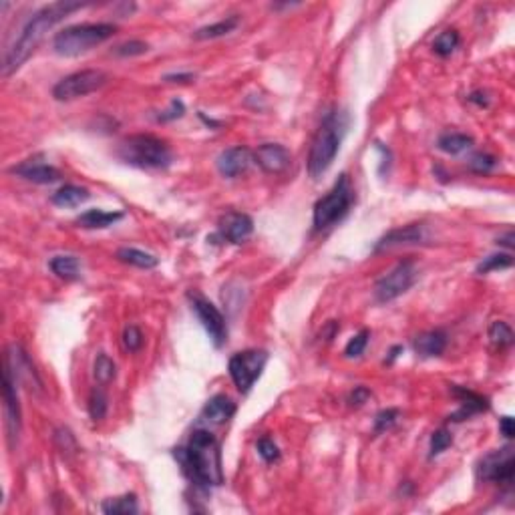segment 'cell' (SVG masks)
I'll list each match as a JSON object with an SVG mask.
<instances>
[{
  "instance_id": "cell-1",
  "label": "cell",
  "mask_w": 515,
  "mask_h": 515,
  "mask_svg": "<svg viewBox=\"0 0 515 515\" xmlns=\"http://www.w3.org/2000/svg\"><path fill=\"white\" fill-rule=\"evenodd\" d=\"M83 2H70V0H60V2H53L43 6L41 11H36L31 21L24 24L23 33L16 38V43L12 45L2 59V77H11L14 70H18L28 57L35 53L38 45L45 41L47 33L59 24L65 16H69L70 12L81 11Z\"/></svg>"
},
{
  "instance_id": "cell-2",
  "label": "cell",
  "mask_w": 515,
  "mask_h": 515,
  "mask_svg": "<svg viewBox=\"0 0 515 515\" xmlns=\"http://www.w3.org/2000/svg\"><path fill=\"white\" fill-rule=\"evenodd\" d=\"M184 473L201 489H210L222 483V459L216 437L206 429H196L189 437L188 447L174 449Z\"/></svg>"
},
{
  "instance_id": "cell-3",
  "label": "cell",
  "mask_w": 515,
  "mask_h": 515,
  "mask_svg": "<svg viewBox=\"0 0 515 515\" xmlns=\"http://www.w3.org/2000/svg\"><path fill=\"white\" fill-rule=\"evenodd\" d=\"M346 127H349V117L344 111L334 109L324 115L317 135H314V141H312L310 155H308V174L314 179L326 174L330 165L334 164Z\"/></svg>"
},
{
  "instance_id": "cell-4",
  "label": "cell",
  "mask_w": 515,
  "mask_h": 515,
  "mask_svg": "<svg viewBox=\"0 0 515 515\" xmlns=\"http://www.w3.org/2000/svg\"><path fill=\"white\" fill-rule=\"evenodd\" d=\"M117 157L139 169H167L174 153L164 139L155 135H131L119 143Z\"/></svg>"
},
{
  "instance_id": "cell-5",
  "label": "cell",
  "mask_w": 515,
  "mask_h": 515,
  "mask_svg": "<svg viewBox=\"0 0 515 515\" xmlns=\"http://www.w3.org/2000/svg\"><path fill=\"white\" fill-rule=\"evenodd\" d=\"M117 26L111 23H83L63 28L53 38V48L60 57H79L91 48L103 45L115 35Z\"/></svg>"
},
{
  "instance_id": "cell-6",
  "label": "cell",
  "mask_w": 515,
  "mask_h": 515,
  "mask_svg": "<svg viewBox=\"0 0 515 515\" xmlns=\"http://www.w3.org/2000/svg\"><path fill=\"white\" fill-rule=\"evenodd\" d=\"M354 191H352L349 176H340L339 181L332 186L324 198H320L314 206V230L322 232L330 225L340 222L352 206Z\"/></svg>"
},
{
  "instance_id": "cell-7",
  "label": "cell",
  "mask_w": 515,
  "mask_h": 515,
  "mask_svg": "<svg viewBox=\"0 0 515 515\" xmlns=\"http://www.w3.org/2000/svg\"><path fill=\"white\" fill-rule=\"evenodd\" d=\"M107 83V75L103 70L97 69H85L77 70L69 77L60 79L55 87H53V97L57 101H75L87 95L95 93L97 89H101Z\"/></svg>"
},
{
  "instance_id": "cell-8",
  "label": "cell",
  "mask_w": 515,
  "mask_h": 515,
  "mask_svg": "<svg viewBox=\"0 0 515 515\" xmlns=\"http://www.w3.org/2000/svg\"><path fill=\"white\" fill-rule=\"evenodd\" d=\"M268 363V352L266 351H244L234 354L230 359V376L234 381V385L238 386V391L242 395L250 393V388L254 386L264 366Z\"/></svg>"
},
{
  "instance_id": "cell-9",
  "label": "cell",
  "mask_w": 515,
  "mask_h": 515,
  "mask_svg": "<svg viewBox=\"0 0 515 515\" xmlns=\"http://www.w3.org/2000/svg\"><path fill=\"white\" fill-rule=\"evenodd\" d=\"M417 282V268L410 260L405 262H398L395 268L391 270L388 274H385L381 280L375 284V298L376 302L386 304L391 300H395L398 296L409 290L410 286Z\"/></svg>"
},
{
  "instance_id": "cell-10",
  "label": "cell",
  "mask_w": 515,
  "mask_h": 515,
  "mask_svg": "<svg viewBox=\"0 0 515 515\" xmlns=\"http://www.w3.org/2000/svg\"><path fill=\"white\" fill-rule=\"evenodd\" d=\"M188 300L191 304V310L196 312V317L201 322V326L206 328V332L210 334L211 342L220 349L225 344L228 340V324H225V318L218 310V306L211 304L206 296H201L199 292H188Z\"/></svg>"
},
{
  "instance_id": "cell-11",
  "label": "cell",
  "mask_w": 515,
  "mask_h": 515,
  "mask_svg": "<svg viewBox=\"0 0 515 515\" xmlns=\"http://www.w3.org/2000/svg\"><path fill=\"white\" fill-rule=\"evenodd\" d=\"M515 475V457L511 447L497 449L489 455H485L477 465V477L481 481H493L511 485Z\"/></svg>"
},
{
  "instance_id": "cell-12",
  "label": "cell",
  "mask_w": 515,
  "mask_h": 515,
  "mask_svg": "<svg viewBox=\"0 0 515 515\" xmlns=\"http://www.w3.org/2000/svg\"><path fill=\"white\" fill-rule=\"evenodd\" d=\"M2 400H4V425L9 433V443L14 447L21 433V405L16 397V378L6 364L2 371Z\"/></svg>"
},
{
  "instance_id": "cell-13",
  "label": "cell",
  "mask_w": 515,
  "mask_h": 515,
  "mask_svg": "<svg viewBox=\"0 0 515 515\" xmlns=\"http://www.w3.org/2000/svg\"><path fill=\"white\" fill-rule=\"evenodd\" d=\"M4 364L11 368V373L16 378V383H23L26 388H36V391H43V381L41 376L36 375L35 364L31 363L28 354L23 351V346L18 344H11L9 351L4 354Z\"/></svg>"
},
{
  "instance_id": "cell-14",
  "label": "cell",
  "mask_w": 515,
  "mask_h": 515,
  "mask_svg": "<svg viewBox=\"0 0 515 515\" xmlns=\"http://www.w3.org/2000/svg\"><path fill=\"white\" fill-rule=\"evenodd\" d=\"M254 161L266 174H282L290 167L292 155L280 143H264L254 152Z\"/></svg>"
},
{
  "instance_id": "cell-15",
  "label": "cell",
  "mask_w": 515,
  "mask_h": 515,
  "mask_svg": "<svg viewBox=\"0 0 515 515\" xmlns=\"http://www.w3.org/2000/svg\"><path fill=\"white\" fill-rule=\"evenodd\" d=\"M254 232V220L248 213L230 211L220 220V235L230 244H242Z\"/></svg>"
},
{
  "instance_id": "cell-16",
  "label": "cell",
  "mask_w": 515,
  "mask_h": 515,
  "mask_svg": "<svg viewBox=\"0 0 515 515\" xmlns=\"http://www.w3.org/2000/svg\"><path fill=\"white\" fill-rule=\"evenodd\" d=\"M254 161V155L252 152L248 149V147H242V145H238V147H230V149H225L218 155V171H220V176L223 177H238L242 176V174H246L248 167L252 165Z\"/></svg>"
},
{
  "instance_id": "cell-17",
  "label": "cell",
  "mask_w": 515,
  "mask_h": 515,
  "mask_svg": "<svg viewBox=\"0 0 515 515\" xmlns=\"http://www.w3.org/2000/svg\"><path fill=\"white\" fill-rule=\"evenodd\" d=\"M11 174L23 177L26 181H33V184H55L60 179V171L57 167L38 161V159H26L21 165H14Z\"/></svg>"
},
{
  "instance_id": "cell-18",
  "label": "cell",
  "mask_w": 515,
  "mask_h": 515,
  "mask_svg": "<svg viewBox=\"0 0 515 515\" xmlns=\"http://www.w3.org/2000/svg\"><path fill=\"white\" fill-rule=\"evenodd\" d=\"M451 393H453V395L459 398V403H461L459 410L449 417L451 421H465L469 417H473V415H477V413H483V410L489 409V400L485 397H481V395H477V393H473V391H469V388L451 385Z\"/></svg>"
},
{
  "instance_id": "cell-19",
  "label": "cell",
  "mask_w": 515,
  "mask_h": 515,
  "mask_svg": "<svg viewBox=\"0 0 515 515\" xmlns=\"http://www.w3.org/2000/svg\"><path fill=\"white\" fill-rule=\"evenodd\" d=\"M423 240H425V228H423L421 223H410V225L398 228V230H391L388 234L383 235L376 242L375 252H381V250H386V248L421 244Z\"/></svg>"
},
{
  "instance_id": "cell-20",
  "label": "cell",
  "mask_w": 515,
  "mask_h": 515,
  "mask_svg": "<svg viewBox=\"0 0 515 515\" xmlns=\"http://www.w3.org/2000/svg\"><path fill=\"white\" fill-rule=\"evenodd\" d=\"M413 349L423 359L441 356L447 349V334L443 330H429L413 340Z\"/></svg>"
},
{
  "instance_id": "cell-21",
  "label": "cell",
  "mask_w": 515,
  "mask_h": 515,
  "mask_svg": "<svg viewBox=\"0 0 515 515\" xmlns=\"http://www.w3.org/2000/svg\"><path fill=\"white\" fill-rule=\"evenodd\" d=\"M235 415V403L225 395H216L211 397L206 407L201 410V417L206 421L213 423V425H222V423L230 421Z\"/></svg>"
},
{
  "instance_id": "cell-22",
  "label": "cell",
  "mask_w": 515,
  "mask_h": 515,
  "mask_svg": "<svg viewBox=\"0 0 515 515\" xmlns=\"http://www.w3.org/2000/svg\"><path fill=\"white\" fill-rule=\"evenodd\" d=\"M123 218L121 211H103V210H89L81 213L77 218V223L85 230H103L113 223H117Z\"/></svg>"
},
{
  "instance_id": "cell-23",
  "label": "cell",
  "mask_w": 515,
  "mask_h": 515,
  "mask_svg": "<svg viewBox=\"0 0 515 515\" xmlns=\"http://www.w3.org/2000/svg\"><path fill=\"white\" fill-rule=\"evenodd\" d=\"M115 256H117L119 262L141 270H152L159 264V258H155L153 254H147V252H143V250H137V248H119Z\"/></svg>"
},
{
  "instance_id": "cell-24",
  "label": "cell",
  "mask_w": 515,
  "mask_h": 515,
  "mask_svg": "<svg viewBox=\"0 0 515 515\" xmlns=\"http://www.w3.org/2000/svg\"><path fill=\"white\" fill-rule=\"evenodd\" d=\"M89 199V191L85 188H79V186H63L60 189H57L53 193V203L59 206V208H77L81 206Z\"/></svg>"
},
{
  "instance_id": "cell-25",
  "label": "cell",
  "mask_w": 515,
  "mask_h": 515,
  "mask_svg": "<svg viewBox=\"0 0 515 515\" xmlns=\"http://www.w3.org/2000/svg\"><path fill=\"white\" fill-rule=\"evenodd\" d=\"M48 268L53 270L55 276L63 280H77L81 276V264L75 256H55L51 258Z\"/></svg>"
},
{
  "instance_id": "cell-26",
  "label": "cell",
  "mask_w": 515,
  "mask_h": 515,
  "mask_svg": "<svg viewBox=\"0 0 515 515\" xmlns=\"http://www.w3.org/2000/svg\"><path fill=\"white\" fill-rule=\"evenodd\" d=\"M240 23V18L238 16H228V18H223L220 23H213V24H208V26H201L198 28L196 33H193V38L196 41H208V38H220V36H225L230 35L232 31H234L235 26Z\"/></svg>"
},
{
  "instance_id": "cell-27",
  "label": "cell",
  "mask_w": 515,
  "mask_h": 515,
  "mask_svg": "<svg viewBox=\"0 0 515 515\" xmlns=\"http://www.w3.org/2000/svg\"><path fill=\"white\" fill-rule=\"evenodd\" d=\"M471 145H473V137H469L465 133H443L437 141V147L443 153H449V155H459V153L467 152Z\"/></svg>"
},
{
  "instance_id": "cell-28",
  "label": "cell",
  "mask_w": 515,
  "mask_h": 515,
  "mask_svg": "<svg viewBox=\"0 0 515 515\" xmlns=\"http://www.w3.org/2000/svg\"><path fill=\"white\" fill-rule=\"evenodd\" d=\"M101 509L107 515H129L137 514L139 505H137V497L133 493H127V495H121L115 499H107L105 504L101 505Z\"/></svg>"
},
{
  "instance_id": "cell-29",
  "label": "cell",
  "mask_w": 515,
  "mask_h": 515,
  "mask_svg": "<svg viewBox=\"0 0 515 515\" xmlns=\"http://www.w3.org/2000/svg\"><path fill=\"white\" fill-rule=\"evenodd\" d=\"M115 375H117V364H115V361H113L111 356H107L105 352L97 354L93 364L95 381H97L99 385H107V383H111V381L115 378Z\"/></svg>"
},
{
  "instance_id": "cell-30",
  "label": "cell",
  "mask_w": 515,
  "mask_h": 515,
  "mask_svg": "<svg viewBox=\"0 0 515 515\" xmlns=\"http://www.w3.org/2000/svg\"><path fill=\"white\" fill-rule=\"evenodd\" d=\"M489 339L495 346H499V349H507V346H511L514 344V330L511 326L504 322V320H495L492 322V326H489Z\"/></svg>"
},
{
  "instance_id": "cell-31",
  "label": "cell",
  "mask_w": 515,
  "mask_h": 515,
  "mask_svg": "<svg viewBox=\"0 0 515 515\" xmlns=\"http://www.w3.org/2000/svg\"><path fill=\"white\" fill-rule=\"evenodd\" d=\"M459 33L457 31H445L441 35L435 38L433 43V51L439 55V57H449L453 55V51L459 47Z\"/></svg>"
},
{
  "instance_id": "cell-32",
  "label": "cell",
  "mask_w": 515,
  "mask_h": 515,
  "mask_svg": "<svg viewBox=\"0 0 515 515\" xmlns=\"http://www.w3.org/2000/svg\"><path fill=\"white\" fill-rule=\"evenodd\" d=\"M514 266V256L511 254H492L487 256L479 266H477V274H487L493 270H505Z\"/></svg>"
},
{
  "instance_id": "cell-33",
  "label": "cell",
  "mask_w": 515,
  "mask_h": 515,
  "mask_svg": "<svg viewBox=\"0 0 515 515\" xmlns=\"http://www.w3.org/2000/svg\"><path fill=\"white\" fill-rule=\"evenodd\" d=\"M107 395L103 393V388H93L91 397H89V415L95 423L105 419L107 415Z\"/></svg>"
},
{
  "instance_id": "cell-34",
  "label": "cell",
  "mask_w": 515,
  "mask_h": 515,
  "mask_svg": "<svg viewBox=\"0 0 515 515\" xmlns=\"http://www.w3.org/2000/svg\"><path fill=\"white\" fill-rule=\"evenodd\" d=\"M495 165H497V159L489 155V153H475V155H471V159L467 161V167L473 171V174H489L495 169Z\"/></svg>"
},
{
  "instance_id": "cell-35",
  "label": "cell",
  "mask_w": 515,
  "mask_h": 515,
  "mask_svg": "<svg viewBox=\"0 0 515 515\" xmlns=\"http://www.w3.org/2000/svg\"><path fill=\"white\" fill-rule=\"evenodd\" d=\"M453 445V435L449 433L447 429H439L431 435V445H429V457L441 455L443 451H447L449 447Z\"/></svg>"
},
{
  "instance_id": "cell-36",
  "label": "cell",
  "mask_w": 515,
  "mask_h": 515,
  "mask_svg": "<svg viewBox=\"0 0 515 515\" xmlns=\"http://www.w3.org/2000/svg\"><path fill=\"white\" fill-rule=\"evenodd\" d=\"M368 336H371L368 330H361L359 334H354V336L349 340V344L344 346V356H349V359H359V356L364 352V349H366V344H368Z\"/></svg>"
},
{
  "instance_id": "cell-37",
  "label": "cell",
  "mask_w": 515,
  "mask_h": 515,
  "mask_svg": "<svg viewBox=\"0 0 515 515\" xmlns=\"http://www.w3.org/2000/svg\"><path fill=\"white\" fill-rule=\"evenodd\" d=\"M147 51H149V45H147V43H143V41H127V43H123V45L115 47L113 55L127 59V57H139V55H145Z\"/></svg>"
},
{
  "instance_id": "cell-38",
  "label": "cell",
  "mask_w": 515,
  "mask_h": 515,
  "mask_svg": "<svg viewBox=\"0 0 515 515\" xmlns=\"http://www.w3.org/2000/svg\"><path fill=\"white\" fill-rule=\"evenodd\" d=\"M258 455L262 457L266 463H276L278 459H280V449H278V445L272 441V439H268V437H262L260 441H258Z\"/></svg>"
},
{
  "instance_id": "cell-39",
  "label": "cell",
  "mask_w": 515,
  "mask_h": 515,
  "mask_svg": "<svg viewBox=\"0 0 515 515\" xmlns=\"http://www.w3.org/2000/svg\"><path fill=\"white\" fill-rule=\"evenodd\" d=\"M123 346L129 352H137L143 346V334H141L139 326L135 324H129L123 330Z\"/></svg>"
},
{
  "instance_id": "cell-40",
  "label": "cell",
  "mask_w": 515,
  "mask_h": 515,
  "mask_svg": "<svg viewBox=\"0 0 515 515\" xmlns=\"http://www.w3.org/2000/svg\"><path fill=\"white\" fill-rule=\"evenodd\" d=\"M398 421V409L381 410L375 417V433H385Z\"/></svg>"
},
{
  "instance_id": "cell-41",
  "label": "cell",
  "mask_w": 515,
  "mask_h": 515,
  "mask_svg": "<svg viewBox=\"0 0 515 515\" xmlns=\"http://www.w3.org/2000/svg\"><path fill=\"white\" fill-rule=\"evenodd\" d=\"M184 113H186V105L179 101V99H174L171 101V105L167 111H164L161 115H157V121H161V123H167V121H176V119L184 117Z\"/></svg>"
},
{
  "instance_id": "cell-42",
  "label": "cell",
  "mask_w": 515,
  "mask_h": 515,
  "mask_svg": "<svg viewBox=\"0 0 515 515\" xmlns=\"http://www.w3.org/2000/svg\"><path fill=\"white\" fill-rule=\"evenodd\" d=\"M368 398H371V391L366 386H356L349 397V405L351 407H363Z\"/></svg>"
},
{
  "instance_id": "cell-43",
  "label": "cell",
  "mask_w": 515,
  "mask_h": 515,
  "mask_svg": "<svg viewBox=\"0 0 515 515\" xmlns=\"http://www.w3.org/2000/svg\"><path fill=\"white\" fill-rule=\"evenodd\" d=\"M57 443H59L63 451H75L77 449L75 437L70 435L69 429H59L57 431Z\"/></svg>"
},
{
  "instance_id": "cell-44",
  "label": "cell",
  "mask_w": 515,
  "mask_h": 515,
  "mask_svg": "<svg viewBox=\"0 0 515 515\" xmlns=\"http://www.w3.org/2000/svg\"><path fill=\"white\" fill-rule=\"evenodd\" d=\"M499 431L504 435L505 439H514L515 435V421L514 417H509V415H505L499 419Z\"/></svg>"
},
{
  "instance_id": "cell-45",
  "label": "cell",
  "mask_w": 515,
  "mask_h": 515,
  "mask_svg": "<svg viewBox=\"0 0 515 515\" xmlns=\"http://www.w3.org/2000/svg\"><path fill=\"white\" fill-rule=\"evenodd\" d=\"M196 79L193 73H174V75H165L164 81L167 83H191Z\"/></svg>"
},
{
  "instance_id": "cell-46",
  "label": "cell",
  "mask_w": 515,
  "mask_h": 515,
  "mask_svg": "<svg viewBox=\"0 0 515 515\" xmlns=\"http://www.w3.org/2000/svg\"><path fill=\"white\" fill-rule=\"evenodd\" d=\"M469 101L479 107H487V95L483 93V91H475V93L469 95Z\"/></svg>"
},
{
  "instance_id": "cell-47",
  "label": "cell",
  "mask_w": 515,
  "mask_h": 515,
  "mask_svg": "<svg viewBox=\"0 0 515 515\" xmlns=\"http://www.w3.org/2000/svg\"><path fill=\"white\" fill-rule=\"evenodd\" d=\"M339 332V324L332 320V322H328V326L326 330H322V339H326V340H332L334 339V334Z\"/></svg>"
},
{
  "instance_id": "cell-48",
  "label": "cell",
  "mask_w": 515,
  "mask_h": 515,
  "mask_svg": "<svg viewBox=\"0 0 515 515\" xmlns=\"http://www.w3.org/2000/svg\"><path fill=\"white\" fill-rule=\"evenodd\" d=\"M497 244H501V246H507V248H514V232L509 230L507 234L501 235V238L497 240Z\"/></svg>"
},
{
  "instance_id": "cell-49",
  "label": "cell",
  "mask_w": 515,
  "mask_h": 515,
  "mask_svg": "<svg viewBox=\"0 0 515 515\" xmlns=\"http://www.w3.org/2000/svg\"><path fill=\"white\" fill-rule=\"evenodd\" d=\"M397 352H403V346H395V349L391 351V356L386 359V363H393V361H395V359H397V356H398Z\"/></svg>"
}]
</instances>
